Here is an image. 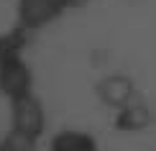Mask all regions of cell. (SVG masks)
<instances>
[{"instance_id":"4","label":"cell","mask_w":156,"mask_h":151,"mask_svg":"<svg viewBox=\"0 0 156 151\" xmlns=\"http://www.w3.org/2000/svg\"><path fill=\"white\" fill-rule=\"evenodd\" d=\"M136 92H138V90H136V82L128 74H123V72H108V74H102L100 80L95 82L97 100L102 105H108V108H113V110H120V108H126L128 102L138 100Z\"/></svg>"},{"instance_id":"6","label":"cell","mask_w":156,"mask_h":151,"mask_svg":"<svg viewBox=\"0 0 156 151\" xmlns=\"http://www.w3.org/2000/svg\"><path fill=\"white\" fill-rule=\"evenodd\" d=\"M49 151H100V146L90 131L62 128L49 138Z\"/></svg>"},{"instance_id":"8","label":"cell","mask_w":156,"mask_h":151,"mask_svg":"<svg viewBox=\"0 0 156 151\" xmlns=\"http://www.w3.org/2000/svg\"><path fill=\"white\" fill-rule=\"evenodd\" d=\"M36 149H38L36 138H28L13 128H8V133L0 136V151H36Z\"/></svg>"},{"instance_id":"9","label":"cell","mask_w":156,"mask_h":151,"mask_svg":"<svg viewBox=\"0 0 156 151\" xmlns=\"http://www.w3.org/2000/svg\"><path fill=\"white\" fill-rule=\"evenodd\" d=\"M90 0H64V5H67V10H80V8H84Z\"/></svg>"},{"instance_id":"5","label":"cell","mask_w":156,"mask_h":151,"mask_svg":"<svg viewBox=\"0 0 156 151\" xmlns=\"http://www.w3.org/2000/svg\"><path fill=\"white\" fill-rule=\"evenodd\" d=\"M151 123H154V110L141 100H133L126 108L115 110V118H113V126L120 133H144L151 128Z\"/></svg>"},{"instance_id":"2","label":"cell","mask_w":156,"mask_h":151,"mask_svg":"<svg viewBox=\"0 0 156 151\" xmlns=\"http://www.w3.org/2000/svg\"><path fill=\"white\" fill-rule=\"evenodd\" d=\"M8 108H10V128L13 131L28 136V138H36V141L44 138L49 120H46V108H44V102L36 95L10 100Z\"/></svg>"},{"instance_id":"7","label":"cell","mask_w":156,"mask_h":151,"mask_svg":"<svg viewBox=\"0 0 156 151\" xmlns=\"http://www.w3.org/2000/svg\"><path fill=\"white\" fill-rule=\"evenodd\" d=\"M28 41H31V34L23 31V28H18V26L3 31L0 34V62L3 59H13V56H23Z\"/></svg>"},{"instance_id":"3","label":"cell","mask_w":156,"mask_h":151,"mask_svg":"<svg viewBox=\"0 0 156 151\" xmlns=\"http://www.w3.org/2000/svg\"><path fill=\"white\" fill-rule=\"evenodd\" d=\"M0 95L8 102L34 95V69L26 62V56H13L0 62Z\"/></svg>"},{"instance_id":"1","label":"cell","mask_w":156,"mask_h":151,"mask_svg":"<svg viewBox=\"0 0 156 151\" xmlns=\"http://www.w3.org/2000/svg\"><path fill=\"white\" fill-rule=\"evenodd\" d=\"M64 13H69L64 0H16V26L31 36L56 23Z\"/></svg>"}]
</instances>
